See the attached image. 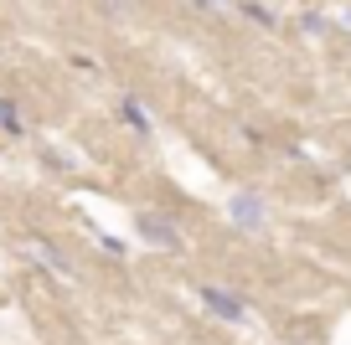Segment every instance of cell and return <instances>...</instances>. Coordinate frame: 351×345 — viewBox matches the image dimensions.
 Returning <instances> with one entry per match:
<instances>
[{"label": "cell", "instance_id": "277c9868", "mask_svg": "<svg viewBox=\"0 0 351 345\" xmlns=\"http://www.w3.org/2000/svg\"><path fill=\"white\" fill-rule=\"evenodd\" d=\"M202 304H207L217 320H248V304L243 299H232L228 289H202Z\"/></svg>", "mask_w": 351, "mask_h": 345}, {"label": "cell", "instance_id": "ba28073f", "mask_svg": "<svg viewBox=\"0 0 351 345\" xmlns=\"http://www.w3.org/2000/svg\"><path fill=\"white\" fill-rule=\"evenodd\" d=\"M300 26H305L310 36H326V16H315V11H305V16H300Z\"/></svg>", "mask_w": 351, "mask_h": 345}, {"label": "cell", "instance_id": "9c48e42d", "mask_svg": "<svg viewBox=\"0 0 351 345\" xmlns=\"http://www.w3.org/2000/svg\"><path fill=\"white\" fill-rule=\"evenodd\" d=\"M191 5H202V11H238V0H191Z\"/></svg>", "mask_w": 351, "mask_h": 345}, {"label": "cell", "instance_id": "52a82bcc", "mask_svg": "<svg viewBox=\"0 0 351 345\" xmlns=\"http://www.w3.org/2000/svg\"><path fill=\"white\" fill-rule=\"evenodd\" d=\"M238 11L248 16V21H258V26H274V11H269V5H258V0H238Z\"/></svg>", "mask_w": 351, "mask_h": 345}, {"label": "cell", "instance_id": "7a4b0ae2", "mask_svg": "<svg viewBox=\"0 0 351 345\" xmlns=\"http://www.w3.org/2000/svg\"><path fill=\"white\" fill-rule=\"evenodd\" d=\"M228 212H232V227H243V232H263V196L238 191Z\"/></svg>", "mask_w": 351, "mask_h": 345}, {"label": "cell", "instance_id": "8992f818", "mask_svg": "<svg viewBox=\"0 0 351 345\" xmlns=\"http://www.w3.org/2000/svg\"><path fill=\"white\" fill-rule=\"evenodd\" d=\"M0 129H5V134H16V140L26 134V119H21V108H16L11 98H0Z\"/></svg>", "mask_w": 351, "mask_h": 345}, {"label": "cell", "instance_id": "5b68a950", "mask_svg": "<svg viewBox=\"0 0 351 345\" xmlns=\"http://www.w3.org/2000/svg\"><path fill=\"white\" fill-rule=\"evenodd\" d=\"M119 119L130 124L134 134H150V114H145V108H140V98H130V93L119 98Z\"/></svg>", "mask_w": 351, "mask_h": 345}, {"label": "cell", "instance_id": "30bf717a", "mask_svg": "<svg viewBox=\"0 0 351 345\" xmlns=\"http://www.w3.org/2000/svg\"><path fill=\"white\" fill-rule=\"evenodd\" d=\"M341 21H346V31H351V5H346V11H341Z\"/></svg>", "mask_w": 351, "mask_h": 345}, {"label": "cell", "instance_id": "3957f363", "mask_svg": "<svg viewBox=\"0 0 351 345\" xmlns=\"http://www.w3.org/2000/svg\"><path fill=\"white\" fill-rule=\"evenodd\" d=\"M26 253H32V263H42V268H52L57 279H73V258H67L57 242H47V238H32L26 242Z\"/></svg>", "mask_w": 351, "mask_h": 345}, {"label": "cell", "instance_id": "6da1fadb", "mask_svg": "<svg viewBox=\"0 0 351 345\" xmlns=\"http://www.w3.org/2000/svg\"><path fill=\"white\" fill-rule=\"evenodd\" d=\"M134 227H140V238L150 242V248H160V253H186V238L176 232V222H171V216L140 212V216H134Z\"/></svg>", "mask_w": 351, "mask_h": 345}]
</instances>
